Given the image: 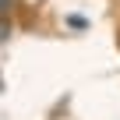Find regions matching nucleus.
I'll list each match as a JSON object with an SVG mask.
<instances>
[{"mask_svg": "<svg viewBox=\"0 0 120 120\" xmlns=\"http://www.w3.org/2000/svg\"><path fill=\"white\" fill-rule=\"evenodd\" d=\"M14 4H18V0H0V14H4V18H7V14H11V7H14Z\"/></svg>", "mask_w": 120, "mask_h": 120, "instance_id": "f03ea898", "label": "nucleus"}, {"mask_svg": "<svg viewBox=\"0 0 120 120\" xmlns=\"http://www.w3.org/2000/svg\"><path fill=\"white\" fill-rule=\"evenodd\" d=\"M7 39H11V21H7L4 14H0V46H4Z\"/></svg>", "mask_w": 120, "mask_h": 120, "instance_id": "f257e3e1", "label": "nucleus"}]
</instances>
